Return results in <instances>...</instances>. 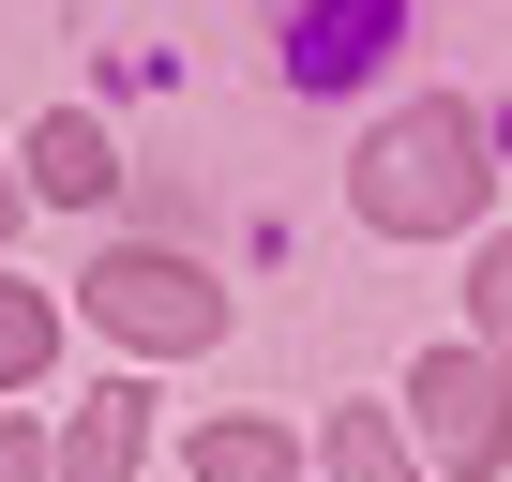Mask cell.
Instances as JSON below:
<instances>
[{"label":"cell","instance_id":"8992f818","mask_svg":"<svg viewBox=\"0 0 512 482\" xmlns=\"http://www.w3.org/2000/svg\"><path fill=\"white\" fill-rule=\"evenodd\" d=\"M106 181H121V151H106V121H76V106H61V121L31 136V196H106Z\"/></svg>","mask_w":512,"mask_h":482},{"label":"cell","instance_id":"5b68a950","mask_svg":"<svg viewBox=\"0 0 512 482\" xmlns=\"http://www.w3.org/2000/svg\"><path fill=\"white\" fill-rule=\"evenodd\" d=\"M136 452H151V392H106V407H76L61 482H136Z\"/></svg>","mask_w":512,"mask_h":482},{"label":"cell","instance_id":"277c9868","mask_svg":"<svg viewBox=\"0 0 512 482\" xmlns=\"http://www.w3.org/2000/svg\"><path fill=\"white\" fill-rule=\"evenodd\" d=\"M392 16H407V0H272V31H287V76H347V61H377L392 46Z\"/></svg>","mask_w":512,"mask_h":482},{"label":"cell","instance_id":"9c48e42d","mask_svg":"<svg viewBox=\"0 0 512 482\" xmlns=\"http://www.w3.org/2000/svg\"><path fill=\"white\" fill-rule=\"evenodd\" d=\"M332 482H407V452H392V422H377V407H347V422H332Z\"/></svg>","mask_w":512,"mask_h":482},{"label":"cell","instance_id":"6da1fadb","mask_svg":"<svg viewBox=\"0 0 512 482\" xmlns=\"http://www.w3.org/2000/svg\"><path fill=\"white\" fill-rule=\"evenodd\" d=\"M467 211H482V106H452V91L392 106L362 136V226L377 241H452Z\"/></svg>","mask_w":512,"mask_h":482},{"label":"cell","instance_id":"30bf717a","mask_svg":"<svg viewBox=\"0 0 512 482\" xmlns=\"http://www.w3.org/2000/svg\"><path fill=\"white\" fill-rule=\"evenodd\" d=\"M467 302H482V362H512V226L482 241V272H467Z\"/></svg>","mask_w":512,"mask_h":482},{"label":"cell","instance_id":"8fae6325","mask_svg":"<svg viewBox=\"0 0 512 482\" xmlns=\"http://www.w3.org/2000/svg\"><path fill=\"white\" fill-rule=\"evenodd\" d=\"M0 482H46V437H31L16 407H0Z\"/></svg>","mask_w":512,"mask_h":482},{"label":"cell","instance_id":"3957f363","mask_svg":"<svg viewBox=\"0 0 512 482\" xmlns=\"http://www.w3.org/2000/svg\"><path fill=\"white\" fill-rule=\"evenodd\" d=\"M407 422H422V452H437V467H467V482H482V467H512V377H497L482 347H437V362L407 377Z\"/></svg>","mask_w":512,"mask_h":482},{"label":"cell","instance_id":"ba28073f","mask_svg":"<svg viewBox=\"0 0 512 482\" xmlns=\"http://www.w3.org/2000/svg\"><path fill=\"white\" fill-rule=\"evenodd\" d=\"M46 347H61V317H46L31 287H0V392H16V377H46Z\"/></svg>","mask_w":512,"mask_h":482},{"label":"cell","instance_id":"7c38bea8","mask_svg":"<svg viewBox=\"0 0 512 482\" xmlns=\"http://www.w3.org/2000/svg\"><path fill=\"white\" fill-rule=\"evenodd\" d=\"M0 241H16V181H0Z\"/></svg>","mask_w":512,"mask_h":482},{"label":"cell","instance_id":"52a82bcc","mask_svg":"<svg viewBox=\"0 0 512 482\" xmlns=\"http://www.w3.org/2000/svg\"><path fill=\"white\" fill-rule=\"evenodd\" d=\"M196 482H302V452H287L272 422H241V407H226V422L196 437Z\"/></svg>","mask_w":512,"mask_h":482},{"label":"cell","instance_id":"7a4b0ae2","mask_svg":"<svg viewBox=\"0 0 512 482\" xmlns=\"http://www.w3.org/2000/svg\"><path fill=\"white\" fill-rule=\"evenodd\" d=\"M76 287H91V317H106L121 347H166V362L226 332V287H211L196 257H166V241H106V257H91Z\"/></svg>","mask_w":512,"mask_h":482}]
</instances>
